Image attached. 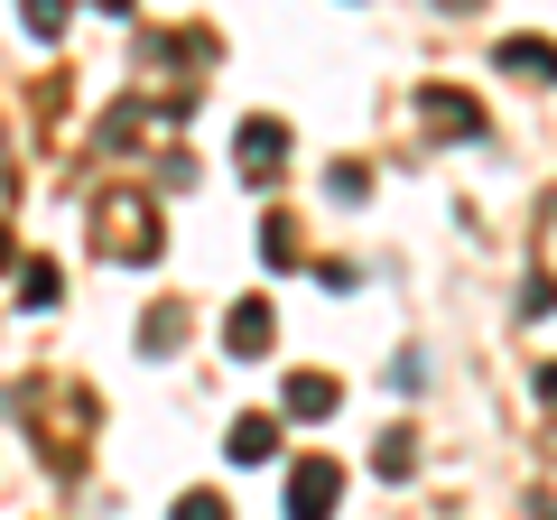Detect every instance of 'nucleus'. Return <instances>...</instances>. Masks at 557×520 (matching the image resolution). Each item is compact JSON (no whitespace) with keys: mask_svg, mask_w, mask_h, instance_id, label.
Here are the masks:
<instances>
[{"mask_svg":"<svg viewBox=\"0 0 557 520\" xmlns=\"http://www.w3.org/2000/svg\"><path fill=\"white\" fill-rule=\"evenodd\" d=\"M94 223H102L94 242H102L112 260H159V214H149V196H102Z\"/></svg>","mask_w":557,"mask_h":520,"instance_id":"nucleus-1","label":"nucleus"},{"mask_svg":"<svg viewBox=\"0 0 557 520\" xmlns=\"http://www.w3.org/2000/svg\"><path fill=\"white\" fill-rule=\"evenodd\" d=\"M335 502H344L335 456H298V474H288V520H325Z\"/></svg>","mask_w":557,"mask_h":520,"instance_id":"nucleus-2","label":"nucleus"},{"mask_svg":"<svg viewBox=\"0 0 557 520\" xmlns=\"http://www.w3.org/2000/svg\"><path fill=\"white\" fill-rule=\"evenodd\" d=\"M278 168H288V131H278V121H242V177L270 186Z\"/></svg>","mask_w":557,"mask_h":520,"instance_id":"nucleus-3","label":"nucleus"},{"mask_svg":"<svg viewBox=\"0 0 557 520\" xmlns=\"http://www.w3.org/2000/svg\"><path fill=\"white\" fill-rule=\"evenodd\" d=\"M223 344H233L242 362H251V354H270V344H278V317H270L260 298H251V307H233V325H223Z\"/></svg>","mask_w":557,"mask_h":520,"instance_id":"nucleus-4","label":"nucleus"},{"mask_svg":"<svg viewBox=\"0 0 557 520\" xmlns=\"http://www.w3.org/2000/svg\"><path fill=\"white\" fill-rule=\"evenodd\" d=\"M260 456H278V419H270V409L233 419V465H260Z\"/></svg>","mask_w":557,"mask_h":520,"instance_id":"nucleus-5","label":"nucleus"},{"mask_svg":"<svg viewBox=\"0 0 557 520\" xmlns=\"http://www.w3.org/2000/svg\"><path fill=\"white\" fill-rule=\"evenodd\" d=\"M288 419H335V381L325 372H288Z\"/></svg>","mask_w":557,"mask_h":520,"instance_id":"nucleus-6","label":"nucleus"},{"mask_svg":"<svg viewBox=\"0 0 557 520\" xmlns=\"http://www.w3.org/2000/svg\"><path fill=\"white\" fill-rule=\"evenodd\" d=\"M418 112L437 121V131H483V112H474L465 94H446V84H428V94H418Z\"/></svg>","mask_w":557,"mask_h":520,"instance_id":"nucleus-7","label":"nucleus"},{"mask_svg":"<svg viewBox=\"0 0 557 520\" xmlns=\"http://www.w3.org/2000/svg\"><path fill=\"white\" fill-rule=\"evenodd\" d=\"M57 298H65V270H57V260H20V307H28V317L57 307Z\"/></svg>","mask_w":557,"mask_h":520,"instance_id":"nucleus-8","label":"nucleus"},{"mask_svg":"<svg viewBox=\"0 0 557 520\" xmlns=\"http://www.w3.org/2000/svg\"><path fill=\"white\" fill-rule=\"evenodd\" d=\"M502 75H548L557 84V47L548 38H502Z\"/></svg>","mask_w":557,"mask_h":520,"instance_id":"nucleus-9","label":"nucleus"},{"mask_svg":"<svg viewBox=\"0 0 557 520\" xmlns=\"http://www.w3.org/2000/svg\"><path fill=\"white\" fill-rule=\"evenodd\" d=\"M177 335H186L177 307H149V325H139V354H177Z\"/></svg>","mask_w":557,"mask_h":520,"instance_id":"nucleus-10","label":"nucleus"},{"mask_svg":"<svg viewBox=\"0 0 557 520\" xmlns=\"http://www.w3.org/2000/svg\"><path fill=\"white\" fill-rule=\"evenodd\" d=\"M20 20H28V38H57V28H65V0H28Z\"/></svg>","mask_w":557,"mask_h":520,"instance_id":"nucleus-11","label":"nucleus"},{"mask_svg":"<svg viewBox=\"0 0 557 520\" xmlns=\"http://www.w3.org/2000/svg\"><path fill=\"white\" fill-rule=\"evenodd\" d=\"M177 520H233V511H223V493H177Z\"/></svg>","mask_w":557,"mask_h":520,"instance_id":"nucleus-12","label":"nucleus"},{"mask_svg":"<svg viewBox=\"0 0 557 520\" xmlns=\"http://www.w3.org/2000/svg\"><path fill=\"white\" fill-rule=\"evenodd\" d=\"M409 465H418V446H409V437H381V474L399 483V474H409Z\"/></svg>","mask_w":557,"mask_h":520,"instance_id":"nucleus-13","label":"nucleus"},{"mask_svg":"<svg viewBox=\"0 0 557 520\" xmlns=\"http://www.w3.org/2000/svg\"><path fill=\"white\" fill-rule=\"evenodd\" d=\"M94 10H112V20H121V10H131V0H94Z\"/></svg>","mask_w":557,"mask_h":520,"instance_id":"nucleus-14","label":"nucleus"},{"mask_svg":"<svg viewBox=\"0 0 557 520\" xmlns=\"http://www.w3.org/2000/svg\"><path fill=\"white\" fill-rule=\"evenodd\" d=\"M0 260H10V233H0Z\"/></svg>","mask_w":557,"mask_h":520,"instance_id":"nucleus-15","label":"nucleus"}]
</instances>
